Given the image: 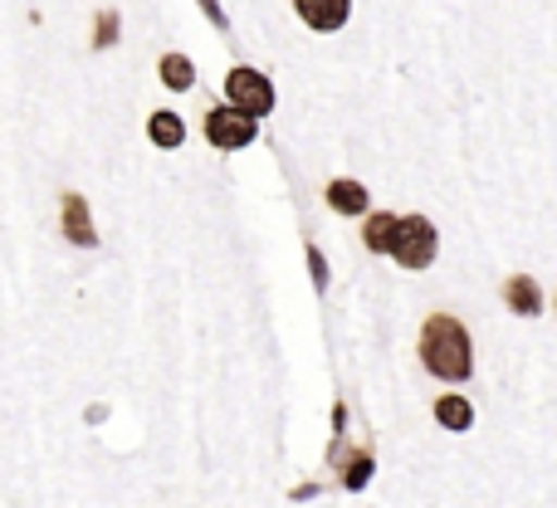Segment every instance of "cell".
<instances>
[{"mask_svg": "<svg viewBox=\"0 0 557 508\" xmlns=\"http://www.w3.org/2000/svg\"><path fill=\"white\" fill-rule=\"evenodd\" d=\"M421 362H425V372L441 376V382H465V376L474 372V347H470V333H465L460 318H450V313L425 318Z\"/></svg>", "mask_w": 557, "mask_h": 508, "instance_id": "1", "label": "cell"}, {"mask_svg": "<svg viewBox=\"0 0 557 508\" xmlns=\"http://www.w3.org/2000/svg\"><path fill=\"white\" fill-rule=\"evenodd\" d=\"M435 250H441V235L425 215H396V235H392V255L401 269H431Z\"/></svg>", "mask_w": 557, "mask_h": 508, "instance_id": "2", "label": "cell"}, {"mask_svg": "<svg viewBox=\"0 0 557 508\" xmlns=\"http://www.w3.org/2000/svg\"><path fill=\"white\" fill-rule=\"evenodd\" d=\"M225 103L240 108L245 117H264L274 108V84L260 69H231L225 74Z\"/></svg>", "mask_w": 557, "mask_h": 508, "instance_id": "3", "label": "cell"}, {"mask_svg": "<svg viewBox=\"0 0 557 508\" xmlns=\"http://www.w3.org/2000/svg\"><path fill=\"white\" fill-rule=\"evenodd\" d=\"M206 137H211V147H221V152H240V147L255 143V117H245L240 108L221 103L206 113Z\"/></svg>", "mask_w": 557, "mask_h": 508, "instance_id": "4", "label": "cell"}, {"mask_svg": "<svg viewBox=\"0 0 557 508\" xmlns=\"http://www.w3.org/2000/svg\"><path fill=\"white\" fill-rule=\"evenodd\" d=\"M298 20H304L308 29H318V35H333V29L347 25V15H352V0H294Z\"/></svg>", "mask_w": 557, "mask_h": 508, "instance_id": "5", "label": "cell"}, {"mask_svg": "<svg viewBox=\"0 0 557 508\" xmlns=\"http://www.w3.org/2000/svg\"><path fill=\"white\" fill-rule=\"evenodd\" d=\"M64 235L78 245V250H94V245H98V231H94V215H88V201H84V196H74V191L64 196Z\"/></svg>", "mask_w": 557, "mask_h": 508, "instance_id": "6", "label": "cell"}, {"mask_svg": "<svg viewBox=\"0 0 557 508\" xmlns=\"http://www.w3.org/2000/svg\"><path fill=\"white\" fill-rule=\"evenodd\" d=\"M327 206H333L337 215H367V186L343 176V182L327 186Z\"/></svg>", "mask_w": 557, "mask_h": 508, "instance_id": "7", "label": "cell"}, {"mask_svg": "<svg viewBox=\"0 0 557 508\" xmlns=\"http://www.w3.org/2000/svg\"><path fill=\"white\" fill-rule=\"evenodd\" d=\"M504 298H509V308L513 313H523V318H533L543 308V298H539V284H533L529 274H513L509 284H504Z\"/></svg>", "mask_w": 557, "mask_h": 508, "instance_id": "8", "label": "cell"}, {"mask_svg": "<svg viewBox=\"0 0 557 508\" xmlns=\"http://www.w3.org/2000/svg\"><path fill=\"white\" fill-rule=\"evenodd\" d=\"M147 137H152L162 152H172V147H182L186 127H182V117H176V113H152V117H147Z\"/></svg>", "mask_w": 557, "mask_h": 508, "instance_id": "9", "label": "cell"}, {"mask_svg": "<svg viewBox=\"0 0 557 508\" xmlns=\"http://www.w3.org/2000/svg\"><path fill=\"white\" fill-rule=\"evenodd\" d=\"M435 421L450 425V431H470V425H474V406L465 401V396H441V401H435Z\"/></svg>", "mask_w": 557, "mask_h": 508, "instance_id": "10", "label": "cell"}, {"mask_svg": "<svg viewBox=\"0 0 557 508\" xmlns=\"http://www.w3.org/2000/svg\"><path fill=\"white\" fill-rule=\"evenodd\" d=\"M392 235H396V215H367V225H362V240H367V250H376V255H386L392 250Z\"/></svg>", "mask_w": 557, "mask_h": 508, "instance_id": "11", "label": "cell"}, {"mask_svg": "<svg viewBox=\"0 0 557 508\" xmlns=\"http://www.w3.org/2000/svg\"><path fill=\"white\" fill-rule=\"evenodd\" d=\"M162 84L172 88V94H186V88L196 84L191 59H186V54H166V59H162Z\"/></svg>", "mask_w": 557, "mask_h": 508, "instance_id": "12", "label": "cell"}, {"mask_svg": "<svg viewBox=\"0 0 557 508\" xmlns=\"http://www.w3.org/2000/svg\"><path fill=\"white\" fill-rule=\"evenodd\" d=\"M113 39H117V15H113V10H103V15H98V35H94V45H98V49H108Z\"/></svg>", "mask_w": 557, "mask_h": 508, "instance_id": "13", "label": "cell"}, {"mask_svg": "<svg viewBox=\"0 0 557 508\" xmlns=\"http://www.w3.org/2000/svg\"><path fill=\"white\" fill-rule=\"evenodd\" d=\"M308 264H313V278H318V288L327 284V269H323V259H318V250H308Z\"/></svg>", "mask_w": 557, "mask_h": 508, "instance_id": "14", "label": "cell"}, {"mask_svg": "<svg viewBox=\"0 0 557 508\" xmlns=\"http://www.w3.org/2000/svg\"><path fill=\"white\" fill-rule=\"evenodd\" d=\"M201 5H206V15H211L215 25H225V15H221V5H215V0H201Z\"/></svg>", "mask_w": 557, "mask_h": 508, "instance_id": "15", "label": "cell"}]
</instances>
